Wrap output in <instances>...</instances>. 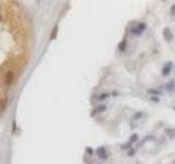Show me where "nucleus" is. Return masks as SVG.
<instances>
[{"label":"nucleus","mask_w":175,"mask_h":164,"mask_svg":"<svg viewBox=\"0 0 175 164\" xmlns=\"http://www.w3.org/2000/svg\"><path fill=\"white\" fill-rule=\"evenodd\" d=\"M151 100H152L153 102H156V103H158V102H159V98H158V97H151Z\"/></svg>","instance_id":"19"},{"label":"nucleus","mask_w":175,"mask_h":164,"mask_svg":"<svg viewBox=\"0 0 175 164\" xmlns=\"http://www.w3.org/2000/svg\"><path fill=\"white\" fill-rule=\"evenodd\" d=\"M108 96H110V94H108V93H103V94H101V95H100L98 100H100V101H103L104 98H107Z\"/></svg>","instance_id":"15"},{"label":"nucleus","mask_w":175,"mask_h":164,"mask_svg":"<svg viewBox=\"0 0 175 164\" xmlns=\"http://www.w3.org/2000/svg\"><path fill=\"white\" fill-rule=\"evenodd\" d=\"M170 11H171V14H172V15H175V5H173L172 7H171V10H170Z\"/></svg>","instance_id":"17"},{"label":"nucleus","mask_w":175,"mask_h":164,"mask_svg":"<svg viewBox=\"0 0 175 164\" xmlns=\"http://www.w3.org/2000/svg\"><path fill=\"white\" fill-rule=\"evenodd\" d=\"M126 46H127L126 41H121V42L119 43V45H118V49H119L120 51H124L125 49H126Z\"/></svg>","instance_id":"9"},{"label":"nucleus","mask_w":175,"mask_h":164,"mask_svg":"<svg viewBox=\"0 0 175 164\" xmlns=\"http://www.w3.org/2000/svg\"><path fill=\"white\" fill-rule=\"evenodd\" d=\"M165 90L169 91V92H173L175 91V82L174 81H171V82H167L165 84Z\"/></svg>","instance_id":"7"},{"label":"nucleus","mask_w":175,"mask_h":164,"mask_svg":"<svg viewBox=\"0 0 175 164\" xmlns=\"http://www.w3.org/2000/svg\"><path fill=\"white\" fill-rule=\"evenodd\" d=\"M131 147V144L130 143H127L126 146H121V149H128V148H130Z\"/></svg>","instance_id":"18"},{"label":"nucleus","mask_w":175,"mask_h":164,"mask_svg":"<svg viewBox=\"0 0 175 164\" xmlns=\"http://www.w3.org/2000/svg\"><path fill=\"white\" fill-rule=\"evenodd\" d=\"M174 164H175V162H174Z\"/></svg>","instance_id":"20"},{"label":"nucleus","mask_w":175,"mask_h":164,"mask_svg":"<svg viewBox=\"0 0 175 164\" xmlns=\"http://www.w3.org/2000/svg\"><path fill=\"white\" fill-rule=\"evenodd\" d=\"M12 80H13V73H12V72H8L7 75H6V79H5L6 83L7 84H11Z\"/></svg>","instance_id":"8"},{"label":"nucleus","mask_w":175,"mask_h":164,"mask_svg":"<svg viewBox=\"0 0 175 164\" xmlns=\"http://www.w3.org/2000/svg\"><path fill=\"white\" fill-rule=\"evenodd\" d=\"M148 93L151 94V95H161V94H162L160 91L154 90V89H149V90H148Z\"/></svg>","instance_id":"10"},{"label":"nucleus","mask_w":175,"mask_h":164,"mask_svg":"<svg viewBox=\"0 0 175 164\" xmlns=\"http://www.w3.org/2000/svg\"><path fill=\"white\" fill-rule=\"evenodd\" d=\"M146 23L144 22H140L139 24L137 25V28H135L133 29V31H131V33H134V34H136V35H140L141 33H142L144 30H146Z\"/></svg>","instance_id":"1"},{"label":"nucleus","mask_w":175,"mask_h":164,"mask_svg":"<svg viewBox=\"0 0 175 164\" xmlns=\"http://www.w3.org/2000/svg\"><path fill=\"white\" fill-rule=\"evenodd\" d=\"M135 153H136V151H135L134 149H131V150L129 151V152H128L127 155H128V156H134V155H135Z\"/></svg>","instance_id":"16"},{"label":"nucleus","mask_w":175,"mask_h":164,"mask_svg":"<svg viewBox=\"0 0 175 164\" xmlns=\"http://www.w3.org/2000/svg\"><path fill=\"white\" fill-rule=\"evenodd\" d=\"M172 68H173V64L171 61H169L162 68V75H163V77H167V75H170L171 72H172Z\"/></svg>","instance_id":"2"},{"label":"nucleus","mask_w":175,"mask_h":164,"mask_svg":"<svg viewBox=\"0 0 175 164\" xmlns=\"http://www.w3.org/2000/svg\"><path fill=\"white\" fill-rule=\"evenodd\" d=\"M105 110H106V105H105V104H101L100 106H97L96 108H95V112H97V113H101V112H104Z\"/></svg>","instance_id":"11"},{"label":"nucleus","mask_w":175,"mask_h":164,"mask_svg":"<svg viewBox=\"0 0 175 164\" xmlns=\"http://www.w3.org/2000/svg\"><path fill=\"white\" fill-rule=\"evenodd\" d=\"M165 133L170 139H174L175 138V128H165Z\"/></svg>","instance_id":"6"},{"label":"nucleus","mask_w":175,"mask_h":164,"mask_svg":"<svg viewBox=\"0 0 175 164\" xmlns=\"http://www.w3.org/2000/svg\"><path fill=\"white\" fill-rule=\"evenodd\" d=\"M137 140H138V134H136V133H135V134H133V136L130 137V139H129V143L131 144L133 142H136Z\"/></svg>","instance_id":"13"},{"label":"nucleus","mask_w":175,"mask_h":164,"mask_svg":"<svg viewBox=\"0 0 175 164\" xmlns=\"http://www.w3.org/2000/svg\"><path fill=\"white\" fill-rule=\"evenodd\" d=\"M7 104H8V97L5 96L1 101H0V115L5 112L6 107H7Z\"/></svg>","instance_id":"5"},{"label":"nucleus","mask_w":175,"mask_h":164,"mask_svg":"<svg viewBox=\"0 0 175 164\" xmlns=\"http://www.w3.org/2000/svg\"><path fill=\"white\" fill-rule=\"evenodd\" d=\"M142 116H143V113H142V112H137V113L134 115V119L138 120V119H140V118H142Z\"/></svg>","instance_id":"12"},{"label":"nucleus","mask_w":175,"mask_h":164,"mask_svg":"<svg viewBox=\"0 0 175 164\" xmlns=\"http://www.w3.org/2000/svg\"><path fill=\"white\" fill-rule=\"evenodd\" d=\"M162 35H163V37H164V39H166V41H169V42H171L173 39V37H174V35H173V33L171 32V30L170 29H164L163 30V32H162Z\"/></svg>","instance_id":"4"},{"label":"nucleus","mask_w":175,"mask_h":164,"mask_svg":"<svg viewBox=\"0 0 175 164\" xmlns=\"http://www.w3.org/2000/svg\"><path fill=\"white\" fill-rule=\"evenodd\" d=\"M96 153H97V156L98 159L101 160H106L107 159V152H106V149L104 147H100L96 149Z\"/></svg>","instance_id":"3"},{"label":"nucleus","mask_w":175,"mask_h":164,"mask_svg":"<svg viewBox=\"0 0 175 164\" xmlns=\"http://www.w3.org/2000/svg\"><path fill=\"white\" fill-rule=\"evenodd\" d=\"M57 31H58V28L56 26V28L53 30V32H52V35H51V39H54L56 37V35H57Z\"/></svg>","instance_id":"14"}]
</instances>
